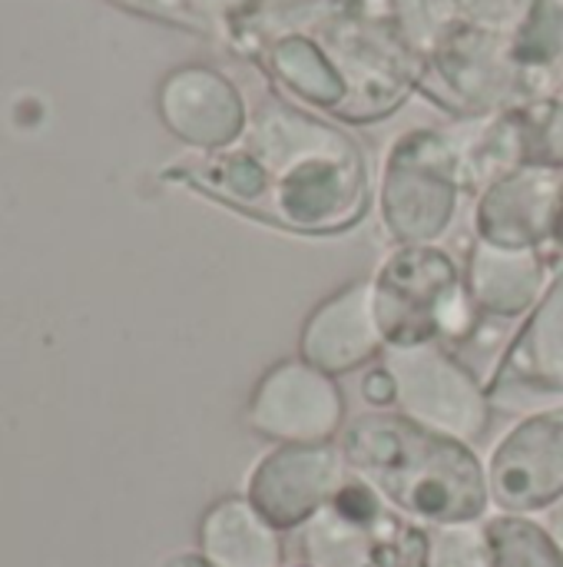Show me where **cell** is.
Segmentation results:
<instances>
[{"mask_svg": "<svg viewBox=\"0 0 563 567\" xmlns=\"http://www.w3.org/2000/svg\"><path fill=\"white\" fill-rule=\"evenodd\" d=\"M345 465L405 515L455 528L484 515L491 482L468 442L405 412L358 415L342 435Z\"/></svg>", "mask_w": 563, "mask_h": 567, "instance_id": "obj_2", "label": "cell"}, {"mask_svg": "<svg viewBox=\"0 0 563 567\" xmlns=\"http://www.w3.org/2000/svg\"><path fill=\"white\" fill-rule=\"evenodd\" d=\"M428 565L431 567H491L484 535H475L468 525L445 528V532L431 542V558H428Z\"/></svg>", "mask_w": 563, "mask_h": 567, "instance_id": "obj_17", "label": "cell"}, {"mask_svg": "<svg viewBox=\"0 0 563 567\" xmlns=\"http://www.w3.org/2000/svg\"><path fill=\"white\" fill-rule=\"evenodd\" d=\"M551 535H554V542L561 545L563 551V505L554 512V518H551Z\"/></svg>", "mask_w": 563, "mask_h": 567, "instance_id": "obj_20", "label": "cell"}, {"mask_svg": "<svg viewBox=\"0 0 563 567\" xmlns=\"http://www.w3.org/2000/svg\"><path fill=\"white\" fill-rule=\"evenodd\" d=\"M458 153L435 133L398 140L382 179V219L402 246H435L458 209Z\"/></svg>", "mask_w": 563, "mask_h": 567, "instance_id": "obj_4", "label": "cell"}, {"mask_svg": "<svg viewBox=\"0 0 563 567\" xmlns=\"http://www.w3.org/2000/svg\"><path fill=\"white\" fill-rule=\"evenodd\" d=\"M385 349L372 282H355L332 299H325L305 322L302 332V359L325 375L352 372L372 362Z\"/></svg>", "mask_w": 563, "mask_h": 567, "instance_id": "obj_10", "label": "cell"}, {"mask_svg": "<svg viewBox=\"0 0 563 567\" xmlns=\"http://www.w3.org/2000/svg\"><path fill=\"white\" fill-rule=\"evenodd\" d=\"M488 482L508 512H538L563 498V405L534 412L501 439Z\"/></svg>", "mask_w": 563, "mask_h": 567, "instance_id": "obj_8", "label": "cell"}, {"mask_svg": "<svg viewBox=\"0 0 563 567\" xmlns=\"http://www.w3.org/2000/svg\"><path fill=\"white\" fill-rule=\"evenodd\" d=\"M163 567H216L209 558H199V555H176L173 561H166Z\"/></svg>", "mask_w": 563, "mask_h": 567, "instance_id": "obj_19", "label": "cell"}, {"mask_svg": "<svg viewBox=\"0 0 563 567\" xmlns=\"http://www.w3.org/2000/svg\"><path fill=\"white\" fill-rule=\"evenodd\" d=\"M372 302L385 349L441 346L475 326L461 272L438 246H398L372 279Z\"/></svg>", "mask_w": 563, "mask_h": 567, "instance_id": "obj_3", "label": "cell"}, {"mask_svg": "<svg viewBox=\"0 0 563 567\" xmlns=\"http://www.w3.org/2000/svg\"><path fill=\"white\" fill-rule=\"evenodd\" d=\"M491 567H563L561 545L528 518H494L484 528Z\"/></svg>", "mask_w": 563, "mask_h": 567, "instance_id": "obj_15", "label": "cell"}, {"mask_svg": "<svg viewBox=\"0 0 563 567\" xmlns=\"http://www.w3.org/2000/svg\"><path fill=\"white\" fill-rule=\"evenodd\" d=\"M494 389H528L538 395L563 392V276H557L541 309L518 336Z\"/></svg>", "mask_w": 563, "mask_h": 567, "instance_id": "obj_13", "label": "cell"}, {"mask_svg": "<svg viewBox=\"0 0 563 567\" xmlns=\"http://www.w3.org/2000/svg\"><path fill=\"white\" fill-rule=\"evenodd\" d=\"M309 555L319 567H365L375 555L368 525H358L329 505L309 528Z\"/></svg>", "mask_w": 563, "mask_h": 567, "instance_id": "obj_16", "label": "cell"}, {"mask_svg": "<svg viewBox=\"0 0 563 567\" xmlns=\"http://www.w3.org/2000/svg\"><path fill=\"white\" fill-rule=\"evenodd\" d=\"M192 179L252 216L299 233H338L368 206V176L358 146L335 126L272 103L249 136L209 156Z\"/></svg>", "mask_w": 563, "mask_h": 567, "instance_id": "obj_1", "label": "cell"}, {"mask_svg": "<svg viewBox=\"0 0 563 567\" xmlns=\"http://www.w3.org/2000/svg\"><path fill=\"white\" fill-rule=\"evenodd\" d=\"M385 369L395 379V405L438 432L471 442L488 425V399L481 382L445 352V346L388 349Z\"/></svg>", "mask_w": 563, "mask_h": 567, "instance_id": "obj_5", "label": "cell"}, {"mask_svg": "<svg viewBox=\"0 0 563 567\" xmlns=\"http://www.w3.org/2000/svg\"><path fill=\"white\" fill-rule=\"evenodd\" d=\"M342 449L329 442L282 445L259 462L249 482L252 508L279 532L322 515L345 485Z\"/></svg>", "mask_w": 563, "mask_h": 567, "instance_id": "obj_7", "label": "cell"}, {"mask_svg": "<svg viewBox=\"0 0 563 567\" xmlns=\"http://www.w3.org/2000/svg\"><path fill=\"white\" fill-rule=\"evenodd\" d=\"M202 551L216 567H279L282 548L275 528L252 502H219L202 522Z\"/></svg>", "mask_w": 563, "mask_h": 567, "instance_id": "obj_14", "label": "cell"}, {"mask_svg": "<svg viewBox=\"0 0 563 567\" xmlns=\"http://www.w3.org/2000/svg\"><path fill=\"white\" fill-rule=\"evenodd\" d=\"M365 399L372 402V405H395V379H392V372L382 365V369H375L368 379H365Z\"/></svg>", "mask_w": 563, "mask_h": 567, "instance_id": "obj_18", "label": "cell"}, {"mask_svg": "<svg viewBox=\"0 0 563 567\" xmlns=\"http://www.w3.org/2000/svg\"><path fill=\"white\" fill-rule=\"evenodd\" d=\"M169 126L199 146H229L246 126V110L236 90L212 70H179L163 90Z\"/></svg>", "mask_w": 563, "mask_h": 567, "instance_id": "obj_11", "label": "cell"}, {"mask_svg": "<svg viewBox=\"0 0 563 567\" xmlns=\"http://www.w3.org/2000/svg\"><path fill=\"white\" fill-rule=\"evenodd\" d=\"M563 206V176L548 166H521L498 179L478 206L481 243L504 249L554 246Z\"/></svg>", "mask_w": 563, "mask_h": 567, "instance_id": "obj_9", "label": "cell"}, {"mask_svg": "<svg viewBox=\"0 0 563 567\" xmlns=\"http://www.w3.org/2000/svg\"><path fill=\"white\" fill-rule=\"evenodd\" d=\"M544 259L538 249H504L478 239L468 296L478 312L511 319L534 306L544 289Z\"/></svg>", "mask_w": 563, "mask_h": 567, "instance_id": "obj_12", "label": "cell"}, {"mask_svg": "<svg viewBox=\"0 0 563 567\" xmlns=\"http://www.w3.org/2000/svg\"><path fill=\"white\" fill-rule=\"evenodd\" d=\"M342 419L345 405L335 379L305 359H289L269 369L249 402L252 429L285 445L329 442L342 429Z\"/></svg>", "mask_w": 563, "mask_h": 567, "instance_id": "obj_6", "label": "cell"}]
</instances>
